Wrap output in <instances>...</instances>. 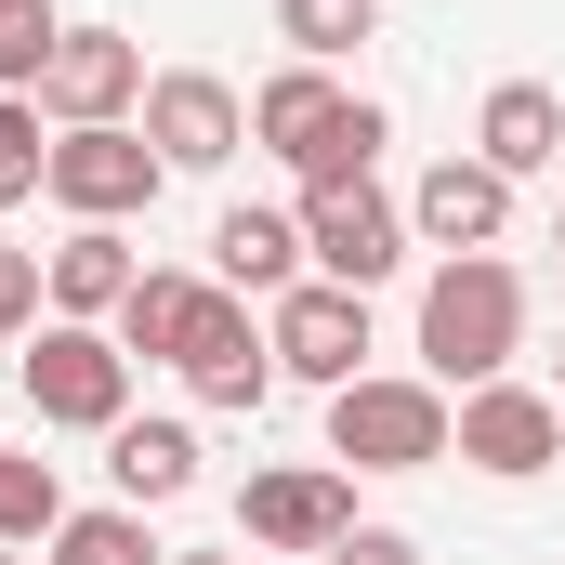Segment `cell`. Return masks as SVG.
I'll list each match as a JSON object with an SVG mask.
<instances>
[{
	"instance_id": "83f0119b",
	"label": "cell",
	"mask_w": 565,
	"mask_h": 565,
	"mask_svg": "<svg viewBox=\"0 0 565 565\" xmlns=\"http://www.w3.org/2000/svg\"><path fill=\"white\" fill-rule=\"evenodd\" d=\"M0 422H13V395H0Z\"/></svg>"
},
{
	"instance_id": "7c38bea8",
	"label": "cell",
	"mask_w": 565,
	"mask_h": 565,
	"mask_svg": "<svg viewBox=\"0 0 565 565\" xmlns=\"http://www.w3.org/2000/svg\"><path fill=\"white\" fill-rule=\"evenodd\" d=\"M500 224H513V184L487 158H434L422 184H408V237L422 250H500Z\"/></svg>"
},
{
	"instance_id": "f546056e",
	"label": "cell",
	"mask_w": 565,
	"mask_h": 565,
	"mask_svg": "<svg viewBox=\"0 0 565 565\" xmlns=\"http://www.w3.org/2000/svg\"><path fill=\"white\" fill-rule=\"evenodd\" d=\"M0 13H13V0H0Z\"/></svg>"
},
{
	"instance_id": "f1b7e54d",
	"label": "cell",
	"mask_w": 565,
	"mask_h": 565,
	"mask_svg": "<svg viewBox=\"0 0 565 565\" xmlns=\"http://www.w3.org/2000/svg\"><path fill=\"white\" fill-rule=\"evenodd\" d=\"M553 250H565V224H553Z\"/></svg>"
},
{
	"instance_id": "6da1fadb",
	"label": "cell",
	"mask_w": 565,
	"mask_h": 565,
	"mask_svg": "<svg viewBox=\"0 0 565 565\" xmlns=\"http://www.w3.org/2000/svg\"><path fill=\"white\" fill-rule=\"evenodd\" d=\"M513 342H526V277L500 250H447L422 277V382H447V395L513 382Z\"/></svg>"
},
{
	"instance_id": "d6986e66",
	"label": "cell",
	"mask_w": 565,
	"mask_h": 565,
	"mask_svg": "<svg viewBox=\"0 0 565 565\" xmlns=\"http://www.w3.org/2000/svg\"><path fill=\"white\" fill-rule=\"evenodd\" d=\"M40 553H53V565H171L158 540H145V513H132V500H106V513H66Z\"/></svg>"
},
{
	"instance_id": "4316f807",
	"label": "cell",
	"mask_w": 565,
	"mask_h": 565,
	"mask_svg": "<svg viewBox=\"0 0 565 565\" xmlns=\"http://www.w3.org/2000/svg\"><path fill=\"white\" fill-rule=\"evenodd\" d=\"M0 565H26V553H13V540H0Z\"/></svg>"
},
{
	"instance_id": "603a6c76",
	"label": "cell",
	"mask_w": 565,
	"mask_h": 565,
	"mask_svg": "<svg viewBox=\"0 0 565 565\" xmlns=\"http://www.w3.org/2000/svg\"><path fill=\"white\" fill-rule=\"evenodd\" d=\"M53 40H66V26H53V0H13V13H0V93H40Z\"/></svg>"
},
{
	"instance_id": "4fadbf2b",
	"label": "cell",
	"mask_w": 565,
	"mask_h": 565,
	"mask_svg": "<svg viewBox=\"0 0 565 565\" xmlns=\"http://www.w3.org/2000/svg\"><path fill=\"white\" fill-rule=\"evenodd\" d=\"M342 106H355V93H342L329 66H277V79L250 93V145H277L289 171L316 184V158H329V132H342Z\"/></svg>"
},
{
	"instance_id": "ba28073f",
	"label": "cell",
	"mask_w": 565,
	"mask_h": 565,
	"mask_svg": "<svg viewBox=\"0 0 565 565\" xmlns=\"http://www.w3.org/2000/svg\"><path fill=\"white\" fill-rule=\"evenodd\" d=\"M26 106H40L53 132H106V119H132V106H145V40H119V26H66Z\"/></svg>"
},
{
	"instance_id": "9c48e42d",
	"label": "cell",
	"mask_w": 565,
	"mask_h": 565,
	"mask_svg": "<svg viewBox=\"0 0 565 565\" xmlns=\"http://www.w3.org/2000/svg\"><path fill=\"white\" fill-rule=\"evenodd\" d=\"M171 369H184V395H198V408H224V422H250V408L277 395V342H264V316H250L237 289H211V302H198V329H184V355H171Z\"/></svg>"
},
{
	"instance_id": "cb8c5ba5",
	"label": "cell",
	"mask_w": 565,
	"mask_h": 565,
	"mask_svg": "<svg viewBox=\"0 0 565 565\" xmlns=\"http://www.w3.org/2000/svg\"><path fill=\"white\" fill-rule=\"evenodd\" d=\"M40 302H53L40 250H13V237H0V342H26V329H40Z\"/></svg>"
},
{
	"instance_id": "ffe728a7",
	"label": "cell",
	"mask_w": 565,
	"mask_h": 565,
	"mask_svg": "<svg viewBox=\"0 0 565 565\" xmlns=\"http://www.w3.org/2000/svg\"><path fill=\"white\" fill-rule=\"evenodd\" d=\"M277 40L302 66H342L355 40H382V0H277Z\"/></svg>"
},
{
	"instance_id": "277c9868",
	"label": "cell",
	"mask_w": 565,
	"mask_h": 565,
	"mask_svg": "<svg viewBox=\"0 0 565 565\" xmlns=\"http://www.w3.org/2000/svg\"><path fill=\"white\" fill-rule=\"evenodd\" d=\"M158 184H171V158L145 145V119L53 132V171H40V198H53L66 224H132V211H158Z\"/></svg>"
},
{
	"instance_id": "484cf974",
	"label": "cell",
	"mask_w": 565,
	"mask_h": 565,
	"mask_svg": "<svg viewBox=\"0 0 565 565\" xmlns=\"http://www.w3.org/2000/svg\"><path fill=\"white\" fill-rule=\"evenodd\" d=\"M171 565H237V553H171Z\"/></svg>"
},
{
	"instance_id": "7a4b0ae2",
	"label": "cell",
	"mask_w": 565,
	"mask_h": 565,
	"mask_svg": "<svg viewBox=\"0 0 565 565\" xmlns=\"http://www.w3.org/2000/svg\"><path fill=\"white\" fill-rule=\"evenodd\" d=\"M13 395L40 408V434H119V422H132V355H119V329L40 316V329H26V369H13Z\"/></svg>"
},
{
	"instance_id": "d4e9b609",
	"label": "cell",
	"mask_w": 565,
	"mask_h": 565,
	"mask_svg": "<svg viewBox=\"0 0 565 565\" xmlns=\"http://www.w3.org/2000/svg\"><path fill=\"white\" fill-rule=\"evenodd\" d=\"M316 565H422V540H408V526H355L342 553H316Z\"/></svg>"
},
{
	"instance_id": "44dd1931",
	"label": "cell",
	"mask_w": 565,
	"mask_h": 565,
	"mask_svg": "<svg viewBox=\"0 0 565 565\" xmlns=\"http://www.w3.org/2000/svg\"><path fill=\"white\" fill-rule=\"evenodd\" d=\"M53 526H66V473L26 460V447H0V540L26 553V540H53Z\"/></svg>"
},
{
	"instance_id": "3957f363",
	"label": "cell",
	"mask_w": 565,
	"mask_h": 565,
	"mask_svg": "<svg viewBox=\"0 0 565 565\" xmlns=\"http://www.w3.org/2000/svg\"><path fill=\"white\" fill-rule=\"evenodd\" d=\"M447 382H395V369H369V382H342L329 395V460L342 473H434L447 460Z\"/></svg>"
},
{
	"instance_id": "52a82bcc",
	"label": "cell",
	"mask_w": 565,
	"mask_h": 565,
	"mask_svg": "<svg viewBox=\"0 0 565 565\" xmlns=\"http://www.w3.org/2000/svg\"><path fill=\"white\" fill-rule=\"evenodd\" d=\"M264 342H277V382H369V289H329V277H302L264 302Z\"/></svg>"
},
{
	"instance_id": "7402d4cb",
	"label": "cell",
	"mask_w": 565,
	"mask_h": 565,
	"mask_svg": "<svg viewBox=\"0 0 565 565\" xmlns=\"http://www.w3.org/2000/svg\"><path fill=\"white\" fill-rule=\"evenodd\" d=\"M40 171H53L40 106H26V93H0V211H26V198H40Z\"/></svg>"
},
{
	"instance_id": "2e32d148",
	"label": "cell",
	"mask_w": 565,
	"mask_h": 565,
	"mask_svg": "<svg viewBox=\"0 0 565 565\" xmlns=\"http://www.w3.org/2000/svg\"><path fill=\"white\" fill-rule=\"evenodd\" d=\"M40 277H53V316L106 329V316L132 302V277H145V264H132V237H119V224H66V250H53Z\"/></svg>"
},
{
	"instance_id": "30bf717a",
	"label": "cell",
	"mask_w": 565,
	"mask_h": 565,
	"mask_svg": "<svg viewBox=\"0 0 565 565\" xmlns=\"http://www.w3.org/2000/svg\"><path fill=\"white\" fill-rule=\"evenodd\" d=\"M237 526H250L264 553H342V540H355V473H342V460H277V473H250Z\"/></svg>"
},
{
	"instance_id": "8992f818",
	"label": "cell",
	"mask_w": 565,
	"mask_h": 565,
	"mask_svg": "<svg viewBox=\"0 0 565 565\" xmlns=\"http://www.w3.org/2000/svg\"><path fill=\"white\" fill-rule=\"evenodd\" d=\"M302 264L329 289H382L408 264V211L382 184H302Z\"/></svg>"
},
{
	"instance_id": "5bb4252c",
	"label": "cell",
	"mask_w": 565,
	"mask_h": 565,
	"mask_svg": "<svg viewBox=\"0 0 565 565\" xmlns=\"http://www.w3.org/2000/svg\"><path fill=\"white\" fill-rule=\"evenodd\" d=\"M473 158H487L500 184L553 171V158H565V93H553V79H500V93H487V119H473Z\"/></svg>"
},
{
	"instance_id": "5b68a950",
	"label": "cell",
	"mask_w": 565,
	"mask_h": 565,
	"mask_svg": "<svg viewBox=\"0 0 565 565\" xmlns=\"http://www.w3.org/2000/svg\"><path fill=\"white\" fill-rule=\"evenodd\" d=\"M447 460H473V473H500V487L553 473L565 460V395H540V382H473L460 422H447Z\"/></svg>"
},
{
	"instance_id": "ac0fdd59",
	"label": "cell",
	"mask_w": 565,
	"mask_h": 565,
	"mask_svg": "<svg viewBox=\"0 0 565 565\" xmlns=\"http://www.w3.org/2000/svg\"><path fill=\"white\" fill-rule=\"evenodd\" d=\"M198 302H211V277H171V264H145L132 277V302H119V316H106V329H119V355H184V329H198Z\"/></svg>"
},
{
	"instance_id": "8fae6325",
	"label": "cell",
	"mask_w": 565,
	"mask_h": 565,
	"mask_svg": "<svg viewBox=\"0 0 565 565\" xmlns=\"http://www.w3.org/2000/svg\"><path fill=\"white\" fill-rule=\"evenodd\" d=\"M145 145H158L171 171H224V158L250 145V106H237L211 66H158V79H145Z\"/></svg>"
},
{
	"instance_id": "9a60e30c",
	"label": "cell",
	"mask_w": 565,
	"mask_h": 565,
	"mask_svg": "<svg viewBox=\"0 0 565 565\" xmlns=\"http://www.w3.org/2000/svg\"><path fill=\"white\" fill-rule=\"evenodd\" d=\"M211 289H237V302L302 289V211H224L211 224Z\"/></svg>"
},
{
	"instance_id": "e0dca14e",
	"label": "cell",
	"mask_w": 565,
	"mask_h": 565,
	"mask_svg": "<svg viewBox=\"0 0 565 565\" xmlns=\"http://www.w3.org/2000/svg\"><path fill=\"white\" fill-rule=\"evenodd\" d=\"M106 473H119L132 513H158V500L198 487V434H184V422H119V434H106Z\"/></svg>"
}]
</instances>
